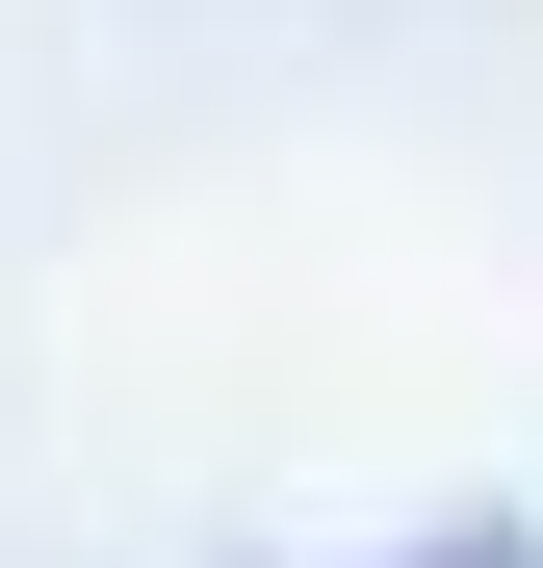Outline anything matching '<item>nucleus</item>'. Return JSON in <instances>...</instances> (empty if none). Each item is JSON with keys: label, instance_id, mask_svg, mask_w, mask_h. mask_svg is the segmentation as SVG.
I'll use <instances>...</instances> for the list:
<instances>
[{"label": "nucleus", "instance_id": "1", "mask_svg": "<svg viewBox=\"0 0 543 568\" xmlns=\"http://www.w3.org/2000/svg\"><path fill=\"white\" fill-rule=\"evenodd\" d=\"M414 568H543V542H517V517H466V542H414Z\"/></svg>", "mask_w": 543, "mask_h": 568}]
</instances>
